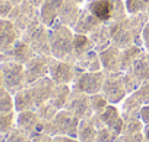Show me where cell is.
Segmentation results:
<instances>
[{"label":"cell","instance_id":"1","mask_svg":"<svg viewBox=\"0 0 149 142\" xmlns=\"http://www.w3.org/2000/svg\"><path fill=\"white\" fill-rule=\"evenodd\" d=\"M73 35L72 28L63 25L58 19L48 28V43L51 56L58 60H66L73 51Z\"/></svg>","mask_w":149,"mask_h":142},{"label":"cell","instance_id":"34","mask_svg":"<svg viewBox=\"0 0 149 142\" xmlns=\"http://www.w3.org/2000/svg\"><path fill=\"white\" fill-rule=\"evenodd\" d=\"M35 111H37V114L40 116V119H41L42 122H50V120L54 119V116L57 114L58 110H57L50 101H47V103L38 106V107L35 108Z\"/></svg>","mask_w":149,"mask_h":142},{"label":"cell","instance_id":"18","mask_svg":"<svg viewBox=\"0 0 149 142\" xmlns=\"http://www.w3.org/2000/svg\"><path fill=\"white\" fill-rule=\"evenodd\" d=\"M100 60L104 72H120L121 70V50L113 44L100 53Z\"/></svg>","mask_w":149,"mask_h":142},{"label":"cell","instance_id":"2","mask_svg":"<svg viewBox=\"0 0 149 142\" xmlns=\"http://www.w3.org/2000/svg\"><path fill=\"white\" fill-rule=\"evenodd\" d=\"M21 38L29 44L35 54L51 56L50 43H48V28L41 22L40 15L29 24V27L24 31Z\"/></svg>","mask_w":149,"mask_h":142},{"label":"cell","instance_id":"51","mask_svg":"<svg viewBox=\"0 0 149 142\" xmlns=\"http://www.w3.org/2000/svg\"><path fill=\"white\" fill-rule=\"evenodd\" d=\"M73 2H76V3H79V5H81V3L84 2V0H73Z\"/></svg>","mask_w":149,"mask_h":142},{"label":"cell","instance_id":"19","mask_svg":"<svg viewBox=\"0 0 149 142\" xmlns=\"http://www.w3.org/2000/svg\"><path fill=\"white\" fill-rule=\"evenodd\" d=\"M18 38H21V35L13 22L10 19H0V53L8 51Z\"/></svg>","mask_w":149,"mask_h":142},{"label":"cell","instance_id":"12","mask_svg":"<svg viewBox=\"0 0 149 142\" xmlns=\"http://www.w3.org/2000/svg\"><path fill=\"white\" fill-rule=\"evenodd\" d=\"M34 56H35V53H34V50L29 47V44L25 43L22 38H18V40L15 41V44H13L8 51L0 53V62L13 60V62H18V63L25 64V63H26L28 60H31Z\"/></svg>","mask_w":149,"mask_h":142},{"label":"cell","instance_id":"7","mask_svg":"<svg viewBox=\"0 0 149 142\" xmlns=\"http://www.w3.org/2000/svg\"><path fill=\"white\" fill-rule=\"evenodd\" d=\"M107 28L111 35V44L117 48L124 50L134 45V37L129 28L127 18L123 21H110L107 22Z\"/></svg>","mask_w":149,"mask_h":142},{"label":"cell","instance_id":"40","mask_svg":"<svg viewBox=\"0 0 149 142\" xmlns=\"http://www.w3.org/2000/svg\"><path fill=\"white\" fill-rule=\"evenodd\" d=\"M143 132L139 133H121L116 138L114 142H143Z\"/></svg>","mask_w":149,"mask_h":142},{"label":"cell","instance_id":"49","mask_svg":"<svg viewBox=\"0 0 149 142\" xmlns=\"http://www.w3.org/2000/svg\"><path fill=\"white\" fill-rule=\"evenodd\" d=\"M2 88H5V87H3V75H2V70H0V90Z\"/></svg>","mask_w":149,"mask_h":142},{"label":"cell","instance_id":"13","mask_svg":"<svg viewBox=\"0 0 149 142\" xmlns=\"http://www.w3.org/2000/svg\"><path fill=\"white\" fill-rule=\"evenodd\" d=\"M56 85L57 84L50 76L41 78L37 82L29 85V90H31V94H32V98H34V103H35V108L38 106L47 103L51 98V95L56 90Z\"/></svg>","mask_w":149,"mask_h":142},{"label":"cell","instance_id":"11","mask_svg":"<svg viewBox=\"0 0 149 142\" xmlns=\"http://www.w3.org/2000/svg\"><path fill=\"white\" fill-rule=\"evenodd\" d=\"M67 111H70L73 116H76L79 120L88 119L94 114L92 107H91V98L88 94L78 92V91H72L69 95V100L64 106Z\"/></svg>","mask_w":149,"mask_h":142},{"label":"cell","instance_id":"53","mask_svg":"<svg viewBox=\"0 0 149 142\" xmlns=\"http://www.w3.org/2000/svg\"><path fill=\"white\" fill-rule=\"evenodd\" d=\"M143 2H145L146 5H149V0H143Z\"/></svg>","mask_w":149,"mask_h":142},{"label":"cell","instance_id":"32","mask_svg":"<svg viewBox=\"0 0 149 142\" xmlns=\"http://www.w3.org/2000/svg\"><path fill=\"white\" fill-rule=\"evenodd\" d=\"M16 126V113H0V133L8 135Z\"/></svg>","mask_w":149,"mask_h":142},{"label":"cell","instance_id":"50","mask_svg":"<svg viewBox=\"0 0 149 142\" xmlns=\"http://www.w3.org/2000/svg\"><path fill=\"white\" fill-rule=\"evenodd\" d=\"M10 2H12V3L15 5V6H18V5H21V3L24 2V0H10Z\"/></svg>","mask_w":149,"mask_h":142},{"label":"cell","instance_id":"36","mask_svg":"<svg viewBox=\"0 0 149 142\" xmlns=\"http://www.w3.org/2000/svg\"><path fill=\"white\" fill-rule=\"evenodd\" d=\"M89 98H91V107H92L94 114L101 113V111L110 104V103L107 101V98H105L101 92H98V94H92V95H89Z\"/></svg>","mask_w":149,"mask_h":142},{"label":"cell","instance_id":"37","mask_svg":"<svg viewBox=\"0 0 149 142\" xmlns=\"http://www.w3.org/2000/svg\"><path fill=\"white\" fill-rule=\"evenodd\" d=\"M126 3V9H127V13L129 15H134V13H139V12H146L148 10V6L143 0H124Z\"/></svg>","mask_w":149,"mask_h":142},{"label":"cell","instance_id":"9","mask_svg":"<svg viewBox=\"0 0 149 142\" xmlns=\"http://www.w3.org/2000/svg\"><path fill=\"white\" fill-rule=\"evenodd\" d=\"M50 59H51V56L35 54L31 60H28L24 64L26 87H29L31 84L37 82L41 78L48 76V72H50Z\"/></svg>","mask_w":149,"mask_h":142},{"label":"cell","instance_id":"16","mask_svg":"<svg viewBox=\"0 0 149 142\" xmlns=\"http://www.w3.org/2000/svg\"><path fill=\"white\" fill-rule=\"evenodd\" d=\"M126 73L130 75L139 85L149 81V53L143 51L126 70Z\"/></svg>","mask_w":149,"mask_h":142},{"label":"cell","instance_id":"44","mask_svg":"<svg viewBox=\"0 0 149 142\" xmlns=\"http://www.w3.org/2000/svg\"><path fill=\"white\" fill-rule=\"evenodd\" d=\"M142 40H143V47L145 50L149 53V22L145 25L143 31H142Z\"/></svg>","mask_w":149,"mask_h":142},{"label":"cell","instance_id":"27","mask_svg":"<svg viewBox=\"0 0 149 142\" xmlns=\"http://www.w3.org/2000/svg\"><path fill=\"white\" fill-rule=\"evenodd\" d=\"M94 16H97L101 22L107 24L111 21V12H110V0H89L85 6Z\"/></svg>","mask_w":149,"mask_h":142},{"label":"cell","instance_id":"42","mask_svg":"<svg viewBox=\"0 0 149 142\" xmlns=\"http://www.w3.org/2000/svg\"><path fill=\"white\" fill-rule=\"evenodd\" d=\"M13 8H15V5L10 0H2L0 2V19H8Z\"/></svg>","mask_w":149,"mask_h":142},{"label":"cell","instance_id":"25","mask_svg":"<svg viewBox=\"0 0 149 142\" xmlns=\"http://www.w3.org/2000/svg\"><path fill=\"white\" fill-rule=\"evenodd\" d=\"M94 44V50L101 53L104 51L105 48H108L111 45V35L108 32V28H107V24H102L101 27H98L97 29H94L89 35H88Z\"/></svg>","mask_w":149,"mask_h":142},{"label":"cell","instance_id":"14","mask_svg":"<svg viewBox=\"0 0 149 142\" xmlns=\"http://www.w3.org/2000/svg\"><path fill=\"white\" fill-rule=\"evenodd\" d=\"M16 126L32 136L35 133H42L44 122L40 119L35 110H26V111L16 113Z\"/></svg>","mask_w":149,"mask_h":142},{"label":"cell","instance_id":"24","mask_svg":"<svg viewBox=\"0 0 149 142\" xmlns=\"http://www.w3.org/2000/svg\"><path fill=\"white\" fill-rule=\"evenodd\" d=\"M73 64L78 69L84 70V72H100L102 69L101 60H100V53L95 50H91V51L82 54L81 57H78V60Z\"/></svg>","mask_w":149,"mask_h":142},{"label":"cell","instance_id":"20","mask_svg":"<svg viewBox=\"0 0 149 142\" xmlns=\"http://www.w3.org/2000/svg\"><path fill=\"white\" fill-rule=\"evenodd\" d=\"M121 110H120V114L123 117L124 122H130V120H136V119H140V108H142V103L140 100L137 98V95L134 92L129 94L123 101H121Z\"/></svg>","mask_w":149,"mask_h":142},{"label":"cell","instance_id":"38","mask_svg":"<svg viewBox=\"0 0 149 142\" xmlns=\"http://www.w3.org/2000/svg\"><path fill=\"white\" fill-rule=\"evenodd\" d=\"M117 135L107 126H102L97 132V142H114Z\"/></svg>","mask_w":149,"mask_h":142},{"label":"cell","instance_id":"43","mask_svg":"<svg viewBox=\"0 0 149 142\" xmlns=\"http://www.w3.org/2000/svg\"><path fill=\"white\" fill-rule=\"evenodd\" d=\"M32 142H53V136L47 133H35L32 135Z\"/></svg>","mask_w":149,"mask_h":142},{"label":"cell","instance_id":"26","mask_svg":"<svg viewBox=\"0 0 149 142\" xmlns=\"http://www.w3.org/2000/svg\"><path fill=\"white\" fill-rule=\"evenodd\" d=\"M97 132H98V127L92 116L88 119H82L78 127V141L79 142H97Z\"/></svg>","mask_w":149,"mask_h":142},{"label":"cell","instance_id":"45","mask_svg":"<svg viewBox=\"0 0 149 142\" xmlns=\"http://www.w3.org/2000/svg\"><path fill=\"white\" fill-rule=\"evenodd\" d=\"M140 120L145 125H149V104L142 106V108H140Z\"/></svg>","mask_w":149,"mask_h":142},{"label":"cell","instance_id":"35","mask_svg":"<svg viewBox=\"0 0 149 142\" xmlns=\"http://www.w3.org/2000/svg\"><path fill=\"white\" fill-rule=\"evenodd\" d=\"M6 142H32V136L22 130L21 127L15 126L8 135H6Z\"/></svg>","mask_w":149,"mask_h":142},{"label":"cell","instance_id":"5","mask_svg":"<svg viewBox=\"0 0 149 142\" xmlns=\"http://www.w3.org/2000/svg\"><path fill=\"white\" fill-rule=\"evenodd\" d=\"M104 78H105V72H84L81 75L76 76L72 82V91H78V92H84L88 95L92 94H98L102 90V84H104Z\"/></svg>","mask_w":149,"mask_h":142},{"label":"cell","instance_id":"21","mask_svg":"<svg viewBox=\"0 0 149 142\" xmlns=\"http://www.w3.org/2000/svg\"><path fill=\"white\" fill-rule=\"evenodd\" d=\"M104 22H101L97 16H94L86 8L82 9L81 12V16L76 22V25H74L73 31L76 34H85V35H89L94 29H97L98 27H101Z\"/></svg>","mask_w":149,"mask_h":142},{"label":"cell","instance_id":"17","mask_svg":"<svg viewBox=\"0 0 149 142\" xmlns=\"http://www.w3.org/2000/svg\"><path fill=\"white\" fill-rule=\"evenodd\" d=\"M81 12H82V9H81L79 3L73 2V0H64L60 10H58L57 19L63 25L73 29L74 25H76V22H78V19H79V16H81Z\"/></svg>","mask_w":149,"mask_h":142},{"label":"cell","instance_id":"3","mask_svg":"<svg viewBox=\"0 0 149 142\" xmlns=\"http://www.w3.org/2000/svg\"><path fill=\"white\" fill-rule=\"evenodd\" d=\"M0 70H2V75H3V87L12 94H16L18 91L26 87L25 67L22 63L13 60L0 62Z\"/></svg>","mask_w":149,"mask_h":142},{"label":"cell","instance_id":"15","mask_svg":"<svg viewBox=\"0 0 149 142\" xmlns=\"http://www.w3.org/2000/svg\"><path fill=\"white\" fill-rule=\"evenodd\" d=\"M98 117L101 120V123L107 127H110L117 136L121 135L123 129H124V120L118 111V108L116 107V104H108L101 113H98Z\"/></svg>","mask_w":149,"mask_h":142},{"label":"cell","instance_id":"28","mask_svg":"<svg viewBox=\"0 0 149 142\" xmlns=\"http://www.w3.org/2000/svg\"><path fill=\"white\" fill-rule=\"evenodd\" d=\"M13 101H15V113L35 110V103H34L29 87H25L21 91H18L16 94H13Z\"/></svg>","mask_w":149,"mask_h":142},{"label":"cell","instance_id":"52","mask_svg":"<svg viewBox=\"0 0 149 142\" xmlns=\"http://www.w3.org/2000/svg\"><path fill=\"white\" fill-rule=\"evenodd\" d=\"M146 13H148V19H149V6H148V10H146Z\"/></svg>","mask_w":149,"mask_h":142},{"label":"cell","instance_id":"33","mask_svg":"<svg viewBox=\"0 0 149 142\" xmlns=\"http://www.w3.org/2000/svg\"><path fill=\"white\" fill-rule=\"evenodd\" d=\"M15 111V101L13 94L6 88L0 90V113H10Z\"/></svg>","mask_w":149,"mask_h":142},{"label":"cell","instance_id":"39","mask_svg":"<svg viewBox=\"0 0 149 142\" xmlns=\"http://www.w3.org/2000/svg\"><path fill=\"white\" fill-rule=\"evenodd\" d=\"M143 127H145V123L140 119L124 122V129L121 133H139V132H143Z\"/></svg>","mask_w":149,"mask_h":142},{"label":"cell","instance_id":"10","mask_svg":"<svg viewBox=\"0 0 149 142\" xmlns=\"http://www.w3.org/2000/svg\"><path fill=\"white\" fill-rule=\"evenodd\" d=\"M51 122H53V126H54V130H56V136L64 135V136H70V138L78 139V127H79L81 120L76 116H73L70 111H67L66 108L58 110Z\"/></svg>","mask_w":149,"mask_h":142},{"label":"cell","instance_id":"30","mask_svg":"<svg viewBox=\"0 0 149 142\" xmlns=\"http://www.w3.org/2000/svg\"><path fill=\"white\" fill-rule=\"evenodd\" d=\"M146 51L145 47H139V45H132L129 48L121 50V72H126V70L132 66V63L143 53Z\"/></svg>","mask_w":149,"mask_h":142},{"label":"cell","instance_id":"22","mask_svg":"<svg viewBox=\"0 0 149 142\" xmlns=\"http://www.w3.org/2000/svg\"><path fill=\"white\" fill-rule=\"evenodd\" d=\"M63 2H64V0H44V3L41 5V8H40V18H41V22L47 28L53 27V24L57 21L58 10H60Z\"/></svg>","mask_w":149,"mask_h":142},{"label":"cell","instance_id":"29","mask_svg":"<svg viewBox=\"0 0 149 142\" xmlns=\"http://www.w3.org/2000/svg\"><path fill=\"white\" fill-rule=\"evenodd\" d=\"M72 92V88L69 85H56V90L51 95V98L48 100L57 110H63L67 100H69V95Z\"/></svg>","mask_w":149,"mask_h":142},{"label":"cell","instance_id":"31","mask_svg":"<svg viewBox=\"0 0 149 142\" xmlns=\"http://www.w3.org/2000/svg\"><path fill=\"white\" fill-rule=\"evenodd\" d=\"M110 12L111 21H123L129 16L124 0H110Z\"/></svg>","mask_w":149,"mask_h":142},{"label":"cell","instance_id":"4","mask_svg":"<svg viewBox=\"0 0 149 142\" xmlns=\"http://www.w3.org/2000/svg\"><path fill=\"white\" fill-rule=\"evenodd\" d=\"M101 94L110 104L121 103L129 94L124 87V72H105Z\"/></svg>","mask_w":149,"mask_h":142},{"label":"cell","instance_id":"41","mask_svg":"<svg viewBox=\"0 0 149 142\" xmlns=\"http://www.w3.org/2000/svg\"><path fill=\"white\" fill-rule=\"evenodd\" d=\"M134 94L137 95V98L140 100V103H142L143 106L149 104V81H148V82H143V84L134 91Z\"/></svg>","mask_w":149,"mask_h":142},{"label":"cell","instance_id":"6","mask_svg":"<svg viewBox=\"0 0 149 142\" xmlns=\"http://www.w3.org/2000/svg\"><path fill=\"white\" fill-rule=\"evenodd\" d=\"M48 76L57 84V85H69L78 76V70L73 63L58 60L51 56L50 59V72Z\"/></svg>","mask_w":149,"mask_h":142},{"label":"cell","instance_id":"8","mask_svg":"<svg viewBox=\"0 0 149 142\" xmlns=\"http://www.w3.org/2000/svg\"><path fill=\"white\" fill-rule=\"evenodd\" d=\"M40 15V9H37L35 6H32L29 2L24 0V2L18 6H15L9 15L8 19H10L16 28V31L19 32V35L24 34V31L29 27V24Z\"/></svg>","mask_w":149,"mask_h":142},{"label":"cell","instance_id":"46","mask_svg":"<svg viewBox=\"0 0 149 142\" xmlns=\"http://www.w3.org/2000/svg\"><path fill=\"white\" fill-rule=\"evenodd\" d=\"M53 142H79L76 138H70V136H64V135H57L53 136Z\"/></svg>","mask_w":149,"mask_h":142},{"label":"cell","instance_id":"48","mask_svg":"<svg viewBox=\"0 0 149 142\" xmlns=\"http://www.w3.org/2000/svg\"><path fill=\"white\" fill-rule=\"evenodd\" d=\"M143 139L146 142H149V125H145V127H143Z\"/></svg>","mask_w":149,"mask_h":142},{"label":"cell","instance_id":"47","mask_svg":"<svg viewBox=\"0 0 149 142\" xmlns=\"http://www.w3.org/2000/svg\"><path fill=\"white\" fill-rule=\"evenodd\" d=\"M26 2H29L32 6H35L37 9H40L41 8V5L44 3V0H26Z\"/></svg>","mask_w":149,"mask_h":142},{"label":"cell","instance_id":"23","mask_svg":"<svg viewBox=\"0 0 149 142\" xmlns=\"http://www.w3.org/2000/svg\"><path fill=\"white\" fill-rule=\"evenodd\" d=\"M91 50H94V44H92L91 38L85 34H76L74 32V35H73V51L64 62L74 63L78 60V57H81L82 54H85Z\"/></svg>","mask_w":149,"mask_h":142},{"label":"cell","instance_id":"54","mask_svg":"<svg viewBox=\"0 0 149 142\" xmlns=\"http://www.w3.org/2000/svg\"><path fill=\"white\" fill-rule=\"evenodd\" d=\"M143 142H146V141H143Z\"/></svg>","mask_w":149,"mask_h":142}]
</instances>
